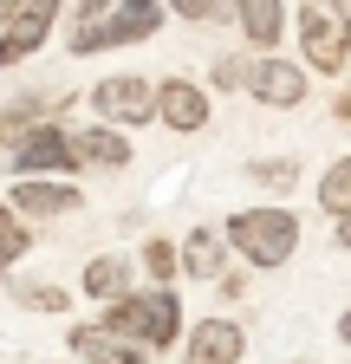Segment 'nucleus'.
<instances>
[{
	"instance_id": "obj_5",
	"label": "nucleus",
	"mask_w": 351,
	"mask_h": 364,
	"mask_svg": "<svg viewBox=\"0 0 351 364\" xmlns=\"http://www.w3.org/2000/svg\"><path fill=\"white\" fill-rule=\"evenodd\" d=\"M85 98H92V111H98L104 124H117V130H144V124H156V85L137 78V72L98 78Z\"/></svg>"
},
{
	"instance_id": "obj_4",
	"label": "nucleus",
	"mask_w": 351,
	"mask_h": 364,
	"mask_svg": "<svg viewBox=\"0 0 351 364\" xmlns=\"http://www.w3.org/2000/svg\"><path fill=\"white\" fill-rule=\"evenodd\" d=\"M169 14V0H124L111 20H92L72 33V53H98V46H144Z\"/></svg>"
},
{
	"instance_id": "obj_20",
	"label": "nucleus",
	"mask_w": 351,
	"mask_h": 364,
	"mask_svg": "<svg viewBox=\"0 0 351 364\" xmlns=\"http://www.w3.org/2000/svg\"><path fill=\"white\" fill-rule=\"evenodd\" d=\"M247 65H254V59L215 53V59H208V78H202V85H208V91H247Z\"/></svg>"
},
{
	"instance_id": "obj_10",
	"label": "nucleus",
	"mask_w": 351,
	"mask_h": 364,
	"mask_svg": "<svg viewBox=\"0 0 351 364\" xmlns=\"http://www.w3.org/2000/svg\"><path fill=\"white\" fill-rule=\"evenodd\" d=\"M208 117H215L208 85H195V78H163V85H156V124H169L176 136L208 130Z\"/></svg>"
},
{
	"instance_id": "obj_23",
	"label": "nucleus",
	"mask_w": 351,
	"mask_h": 364,
	"mask_svg": "<svg viewBox=\"0 0 351 364\" xmlns=\"http://www.w3.org/2000/svg\"><path fill=\"white\" fill-rule=\"evenodd\" d=\"M169 14H176V20H189V26H202V20L222 14V0H169Z\"/></svg>"
},
{
	"instance_id": "obj_2",
	"label": "nucleus",
	"mask_w": 351,
	"mask_h": 364,
	"mask_svg": "<svg viewBox=\"0 0 351 364\" xmlns=\"http://www.w3.org/2000/svg\"><path fill=\"white\" fill-rule=\"evenodd\" d=\"M104 326L130 345H144V351H169L176 338H183V299H176V287H150V293H124L111 299L104 312Z\"/></svg>"
},
{
	"instance_id": "obj_22",
	"label": "nucleus",
	"mask_w": 351,
	"mask_h": 364,
	"mask_svg": "<svg viewBox=\"0 0 351 364\" xmlns=\"http://www.w3.org/2000/svg\"><path fill=\"white\" fill-rule=\"evenodd\" d=\"M20 306H33V312H65L72 318V293L65 287H20Z\"/></svg>"
},
{
	"instance_id": "obj_21",
	"label": "nucleus",
	"mask_w": 351,
	"mask_h": 364,
	"mask_svg": "<svg viewBox=\"0 0 351 364\" xmlns=\"http://www.w3.org/2000/svg\"><path fill=\"white\" fill-rule=\"evenodd\" d=\"M247 176L267 182V189H293V182H299V163L293 156H260V163H247Z\"/></svg>"
},
{
	"instance_id": "obj_18",
	"label": "nucleus",
	"mask_w": 351,
	"mask_h": 364,
	"mask_svg": "<svg viewBox=\"0 0 351 364\" xmlns=\"http://www.w3.org/2000/svg\"><path fill=\"white\" fill-rule=\"evenodd\" d=\"M137 260H144V273H150L156 287H176V273H183V241H163V235H150Z\"/></svg>"
},
{
	"instance_id": "obj_16",
	"label": "nucleus",
	"mask_w": 351,
	"mask_h": 364,
	"mask_svg": "<svg viewBox=\"0 0 351 364\" xmlns=\"http://www.w3.org/2000/svg\"><path fill=\"white\" fill-rule=\"evenodd\" d=\"M137 267H144V260H130V254H98V260H85L78 287L92 293L98 306H111V299H124V293H137V287H130V280H137Z\"/></svg>"
},
{
	"instance_id": "obj_12",
	"label": "nucleus",
	"mask_w": 351,
	"mask_h": 364,
	"mask_svg": "<svg viewBox=\"0 0 351 364\" xmlns=\"http://www.w3.org/2000/svg\"><path fill=\"white\" fill-rule=\"evenodd\" d=\"M241 351H247V332H241V318H228V312L202 318V326L189 332V364H241Z\"/></svg>"
},
{
	"instance_id": "obj_28",
	"label": "nucleus",
	"mask_w": 351,
	"mask_h": 364,
	"mask_svg": "<svg viewBox=\"0 0 351 364\" xmlns=\"http://www.w3.org/2000/svg\"><path fill=\"white\" fill-rule=\"evenodd\" d=\"M293 364H306V358H293Z\"/></svg>"
},
{
	"instance_id": "obj_1",
	"label": "nucleus",
	"mask_w": 351,
	"mask_h": 364,
	"mask_svg": "<svg viewBox=\"0 0 351 364\" xmlns=\"http://www.w3.org/2000/svg\"><path fill=\"white\" fill-rule=\"evenodd\" d=\"M228 241H234V254H241L247 267L274 273V267H286V260L299 254V215H293L286 202L234 208V215H228Z\"/></svg>"
},
{
	"instance_id": "obj_26",
	"label": "nucleus",
	"mask_w": 351,
	"mask_h": 364,
	"mask_svg": "<svg viewBox=\"0 0 351 364\" xmlns=\"http://www.w3.org/2000/svg\"><path fill=\"white\" fill-rule=\"evenodd\" d=\"M20 7H26V0H0V26H7V20H14Z\"/></svg>"
},
{
	"instance_id": "obj_17",
	"label": "nucleus",
	"mask_w": 351,
	"mask_h": 364,
	"mask_svg": "<svg viewBox=\"0 0 351 364\" xmlns=\"http://www.w3.org/2000/svg\"><path fill=\"white\" fill-rule=\"evenodd\" d=\"M313 196H319V215H351V156H338V163H325V176L313 182Z\"/></svg>"
},
{
	"instance_id": "obj_3",
	"label": "nucleus",
	"mask_w": 351,
	"mask_h": 364,
	"mask_svg": "<svg viewBox=\"0 0 351 364\" xmlns=\"http://www.w3.org/2000/svg\"><path fill=\"white\" fill-rule=\"evenodd\" d=\"M293 26H299V59L319 78H338L351 65V0H299Z\"/></svg>"
},
{
	"instance_id": "obj_25",
	"label": "nucleus",
	"mask_w": 351,
	"mask_h": 364,
	"mask_svg": "<svg viewBox=\"0 0 351 364\" xmlns=\"http://www.w3.org/2000/svg\"><path fill=\"white\" fill-rule=\"evenodd\" d=\"M332 241H338V247L351 254V215H338V221H332Z\"/></svg>"
},
{
	"instance_id": "obj_27",
	"label": "nucleus",
	"mask_w": 351,
	"mask_h": 364,
	"mask_svg": "<svg viewBox=\"0 0 351 364\" xmlns=\"http://www.w3.org/2000/svg\"><path fill=\"white\" fill-rule=\"evenodd\" d=\"M338 338H351V306H345V318H338Z\"/></svg>"
},
{
	"instance_id": "obj_14",
	"label": "nucleus",
	"mask_w": 351,
	"mask_h": 364,
	"mask_svg": "<svg viewBox=\"0 0 351 364\" xmlns=\"http://www.w3.org/2000/svg\"><path fill=\"white\" fill-rule=\"evenodd\" d=\"M72 150H78V169H124L130 163V130L98 117V124L72 130Z\"/></svg>"
},
{
	"instance_id": "obj_7",
	"label": "nucleus",
	"mask_w": 351,
	"mask_h": 364,
	"mask_svg": "<svg viewBox=\"0 0 351 364\" xmlns=\"http://www.w3.org/2000/svg\"><path fill=\"white\" fill-rule=\"evenodd\" d=\"M14 176H72L78 169V150H72V130L53 124V117H39L20 144H14Z\"/></svg>"
},
{
	"instance_id": "obj_15",
	"label": "nucleus",
	"mask_w": 351,
	"mask_h": 364,
	"mask_svg": "<svg viewBox=\"0 0 351 364\" xmlns=\"http://www.w3.org/2000/svg\"><path fill=\"white\" fill-rule=\"evenodd\" d=\"M72 351H78L85 364H150V351L130 345V338H117L104 318H92V326H72Z\"/></svg>"
},
{
	"instance_id": "obj_6",
	"label": "nucleus",
	"mask_w": 351,
	"mask_h": 364,
	"mask_svg": "<svg viewBox=\"0 0 351 364\" xmlns=\"http://www.w3.org/2000/svg\"><path fill=\"white\" fill-rule=\"evenodd\" d=\"M306 91H313V65L306 59H280V53H260L247 65V98L267 105V111H299Z\"/></svg>"
},
{
	"instance_id": "obj_13",
	"label": "nucleus",
	"mask_w": 351,
	"mask_h": 364,
	"mask_svg": "<svg viewBox=\"0 0 351 364\" xmlns=\"http://www.w3.org/2000/svg\"><path fill=\"white\" fill-rule=\"evenodd\" d=\"M228 14L254 53H280L286 39V0H228Z\"/></svg>"
},
{
	"instance_id": "obj_11",
	"label": "nucleus",
	"mask_w": 351,
	"mask_h": 364,
	"mask_svg": "<svg viewBox=\"0 0 351 364\" xmlns=\"http://www.w3.org/2000/svg\"><path fill=\"white\" fill-rule=\"evenodd\" d=\"M228 254H234L228 221H202V228H189V235H183V273H189V280H215V287H222Z\"/></svg>"
},
{
	"instance_id": "obj_19",
	"label": "nucleus",
	"mask_w": 351,
	"mask_h": 364,
	"mask_svg": "<svg viewBox=\"0 0 351 364\" xmlns=\"http://www.w3.org/2000/svg\"><path fill=\"white\" fill-rule=\"evenodd\" d=\"M26 247H33V228H26V215H0V273H7V267H20L26 260Z\"/></svg>"
},
{
	"instance_id": "obj_9",
	"label": "nucleus",
	"mask_w": 351,
	"mask_h": 364,
	"mask_svg": "<svg viewBox=\"0 0 351 364\" xmlns=\"http://www.w3.org/2000/svg\"><path fill=\"white\" fill-rule=\"evenodd\" d=\"M59 7H65V0H26V7H20L7 26H0V65H20V59H33L39 46L53 39Z\"/></svg>"
},
{
	"instance_id": "obj_8",
	"label": "nucleus",
	"mask_w": 351,
	"mask_h": 364,
	"mask_svg": "<svg viewBox=\"0 0 351 364\" xmlns=\"http://www.w3.org/2000/svg\"><path fill=\"white\" fill-rule=\"evenodd\" d=\"M7 202H14V215H26V221H53V215H78V208H85L78 182H65V176H14Z\"/></svg>"
},
{
	"instance_id": "obj_24",
	"label": "nucleus",
	"mask_w": 351,
	"mask_h": 364,
	"mask_svg": "<svg viewBox=\"0 0 351 364\" xmlns=\"http://www.w3.org/2000/svg\"><path fill=\"white\" fill-rule=\"evenodd\" d=\"M117 7H124V0H78L72 14H78V26H92V20H111Z\"/></svg>"
}]
</instances>
